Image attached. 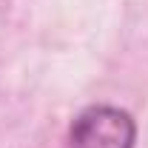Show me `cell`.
Listing matches in <instances>:
<instances>
[{"instance_id": "6da1fadb", "label": "cell", "mask_w": 148, "mask_h": 148, "mask_svg": "<svg viewBox=\"0 0 148 148\" xmlns=\"http://www.w3.org/2000/svg\"><path fill=\"white\" fill-rule=\"evenodd\" d=\"M137 125L117 106H91L69 128L66 148H134Z\"/></svg>"}]
</instances>
